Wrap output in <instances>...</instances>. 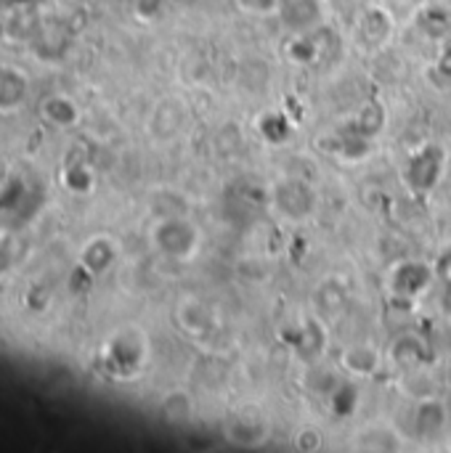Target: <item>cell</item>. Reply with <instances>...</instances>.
I'll return each mask as SVG.
<instances>
[{
    "label": "cell",
    "instance_id": "3957f363",
    "mask_svg": "<svg viewBox=\"0 0 451 453\" xmlns=\"http://www.w3.org/2000/svg\"><path fill=\"white\" fill-rule=\"evenodd\" d=\"M13 3H35V0H13Z\"/></svg>",
    "mask_w": 451,
    "mask_h": 453
},
{
    "label": "cell",
    "instance_id": "7a4b0ae2",
    "mask_svg": "<svg viewBox=\"0 0 451 453\" xmlns=\"http://www.w3.org/2000/svg\"><path fill=\"white\" fill-rule=\"evenodd\" d=\"M45 114H48L58 127H69V125L74 122V117H77L72 101H66V98H48V101H45Z\"/></svg>",
    "mask_w": 451,
    "mask_h": 453
},
{
    "label": "cell",
    "instance_id": "6da1fadb",
    "mask_svg": "<svg viewBox=\"0 0 451 453\" xmlns=\"http://www.w3.org/2000/svg\"><path fill=\"white\" fill-rule=\"evenodd\" d=\"M27 93V80L16 72V69H5L0 66V106H16Z\"/></svg>",
    "mask_w": 451,
    "mask_h": 453
}]
</instances>
